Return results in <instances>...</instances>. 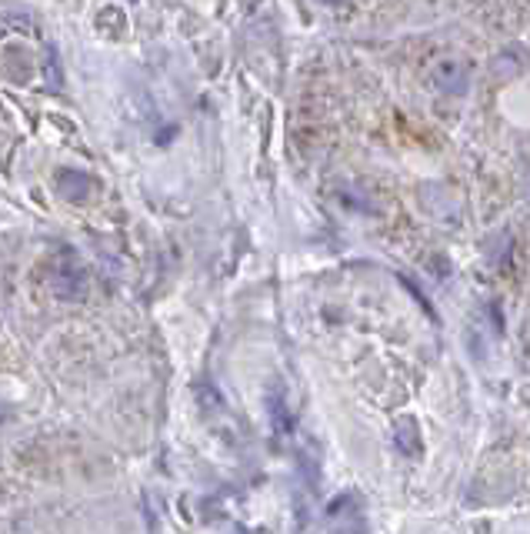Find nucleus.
Listing matches in <instances>:
<instances>
[{"mask_svg":"<svg viewBox=\"0 0 530 534\" xmlns=\"http://www.w3.org/2000/svg\"><path fill=\"white\" fill-rule=\"evenodd\" d=\"M327 4H340V0H327Z\"/></svg>","mask_w":530,"mask_h":534,"instance_id":"obj_8","label":"nucleus"},{"mask_svg":"<svg viewBox=\"0 0 530 534\" xmlns=\"http://www.w3.org/2000/svg\"><path fill=\"white\" fill-rule=\"evenodd\" d=\"M47 81L51 87H61V57L54 54V47H47Z\"/></svg>","mask_w":530,"mask_h":534,"instance_id":"obj_7","label":"nucleus"},{"mask_svg":"<svg viewBox=\"0 0 530 534\" xmlns=\"http://www.w3.org/2000/svg\"><path fill=\"white\" fill-rule=\"evenodd\" d=\"M87 271H83V264L77 261L74 254H67L64 261H57L54 264V278H51V288H54V294L61 301H83L87 298Z\"/></svg>","mask_w":530,"mask_h":534,"instance_id":"obj_2","label":"nucleus"},{"mask_svg":"<svg viewBox=\"0 0 530 534\" xmlns=\"http://www.w3.org/2000/svg\"><path fill=\"white\" fill-rule=\"evenodd\" d=\"M54 187H57V194H61L64 201L81 204L83 197L91 194V177L83 174V171H74V167H61V171L54 174Z\"/></svg>","mask_w":530,"mask_h":534,"instance_id":"obj_4","label":"nucleus"},{"mask_svg":"<svg viewBox=\"0 0 530 534\" xmlns=\"http://www.w3.org/2000/svg\"><path fill=\"white\" fill-rule=\"evenodd\" d=\"M434 84L450 97H464L470 91V67L457 57H447L434 67Z\"/></svg>","mask_w":530,"mask_h":534,"instance_id":"obj_3","label":"nucleus"},{"mask_svg":"<svg viewBox=\"0 0 530 534\" xmlns=\"http://www.w3.org/2000/svg\"><path fill=\"white\" fill-rule=\"evenodd\" d=\"M324 524H327V534H370L364 504H360L358 494H350V491L337 494L334 501L327 504Z\"/></svg>","mask_w":530,"mask_h":534,"instance_id":"obj_1","label":"nucleus"},{"mask_svg":"<svg viewBox=\"0 0 530 534\" xmlns=\"http://www.w3.org/2000/svg\"><path fill=\"white\" fill-rule=\"evenodd\" d=\"M394 448H398L404 458H420L424 454V441H420V428L414 418H400L398 424H394Z\"/></svg>","mask_w":530,"mask_h":534,"instance_id":"obj_5","label":"nucleus"},{"mask_svg":"<svg viewBox=\"0 0 530 534\" xmlns=\"http://www.w3.org/2000/svg\"><path fill=\"white\" fill-rule=\"evenodd\" d=\"M270 418H274V431L277 434L290 431V414H287V404H284L280 394H274V400H270Z\"/></svg>","mask_w":530,"mask_h":534,"instance_id":"obj_6","label":"nucleus"}]
</instances>
